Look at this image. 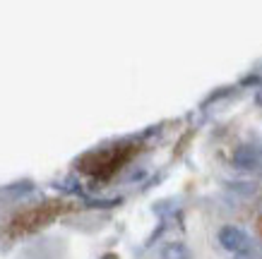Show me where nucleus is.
<instances>
[{
    "mask_svg": "<svg viewBox=\"0 0 262 259\" xmlns=\"http://www.w3.org/2000/svg\"><path fill=\"white\" fill-rule=\"evenodd\" d=\"M216 243L222 245L226 252L236 254L238 259H248L253 252V238L243 226L236 223H224L216 230Z\"/></svg>",
    "mask_w": 262,
    "mask_h": 259,
    "instance_id": "nucleus-1",
    "label": "nucleus"
},
{
    "mask_svg": "<svg viewBox=\"0 0 262 259\" xmlns=\"http://www.w3.org/2000/svg\"><path fill=\"white\" fill-rule=\"evenodd\" d=\"M231 163L236 166V168H241V171H257L262 166V154L253 144H243V147H238V149L233 151Z\"/></svg>",
    "mask_w": 262,
    "mask_h": 259,
    "instance_id": "nucleus-2",
    "label": "nucleus"
},
{
    "mask_svg": "<svg viewBox=\"0 0 262 259\" xmlns=\"http://www.w3.org/2000/svg\"><path fill=\"white\" fill-rule=\"evenodd\" d=\"M161 259H190V252H188V247H185V245L171 243L168 247H164Z\"/></svg>",
    "mask_w": 262,
    "mask_h": 259,
    "instance_id": "nucleus-3",
    "label": "nucleus"
},
{
    "mask_svg": "<svg viewBox=\"0 0 262 259\" xmlns=\"http://www.w3.org/2000/svg\"><path fill=\"white\" fill-rule=\"evenodd\" d=\"M255 101H257V106H262V86L257 89V94H255Z\"/></svg>",
    "mask_w": 262,
    "mask_h": 259,
    "instance_id": "nucleus-4",
    "label": "nucleus"
},
{
    "mask_svg": "<svg viewBox=\"0 0 262 259\" xmlns=\"http://www.w3.org/2000/svg\"><path fill=\"white\" fill-rule=\"evenodd\" d=\"M260 236H262V226H260Z\"/></svg>",
    "mask_w": 262,
    "mask_h": 259,
    "instance_id": "nucleus-5",
    "label": "nucleus"
}]
</instances>
